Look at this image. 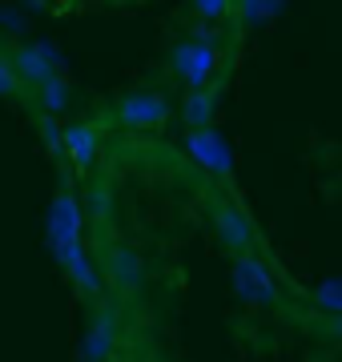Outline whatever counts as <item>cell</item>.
<instances>
[{"label":"cell","mask_w":342,"mask_h":362,"mask_svg":"<svg viewBox=\"0 0 342 362\" xmlns=\"http://www.w3.org/2000/svg\"><path fill=\"white\" fill-rule=\"evenodd\" d=\"M210 214H213V226H218V238H222L225 250H234V254H254L258 233H254L250 218L242 214V206H234V202L222 197V194H213L210 197Z\"/></svg>","instance_id":"3"},{"label":"cell","mask_w":342,"mask_h":362,"mask_svg":"<svg viewBox=\"0 0 342 362\" xmlns=\"http://www.w3.org/2000/svg\"><path fill=\"white\" fill-rule=\"evenodd\" d=\"M37 129H40V141H45V149H49V153H61V141H65V129H57L53 113H40V117H37Z\"/></svg>","instance_id":"15"},{"label":"cell","mask_w":342,"mask_h":362,"mask_svg":"<svg viewBox=\"0 0 342 362\" xmlns=\"http://www.w3.org/2000/svg\"><path fill=\"white\" fill-rule=\"evenodd\" d=\"M170 73L182 81L185 89H201L210 85L218 73V45L210 37H185L170 52Z\"/></svg>","instance_id":"2"},{"label":"cell","mask_w":342,"mask_h":362,"mask_svg":"<svg viewBox=\"0 0 342 362\" xmlns=\"http://www.w3.org/2000/svg\"><path fill=\"white\" fill-rule=\"evenodd\" d=\"M97 149H101V133H97V125H89V121L65 125V141H61V153L73 161V169H89V165H93V157H97Z\"/></svg>","instance_id":"7"},{"label":"cell","mask_w":342,"mask_h":362,"mask_svg":"<svg viewBox=\"0 0 342 362\" xmlns=\"http://www.w3.org/2000/svg\"><path fill=\"white\" fill-rule=\"evenodd\" d=\"M13 65L16 73H20V81L25 85H45L49 77H57V57L49 45H20V49H13Z\"/></svg>","instance_id":"6"},{"label":"cell","mask_w":342,"mask_h":362,"mask_svg":"<svg viewBox=\"0 0 342 362\" xmlns=\"http://www.w3.org/2000/svg\"><path fill=\"white\" fill-rule=\"evenodd\" d=\"M234 290H237V298L250 302V306H270V302H274V278L266 270V262H258L254 254H237Z\"/></svg>","instance_id":"4"},{"label":"cell","mask_w":342,"mask_h":362,"mask_svg":"<svg viewBox=\"0 0 342 362\" xmlns=\"http://www.w3.org/2000/svg\"><path fill=\"white\" fill-rule=\"evenodd\" d=\"M318 306L330 314H342V282H326L318 290Z\"/></svg>","instance_id":"17"},{"label":"cell","mask_w":342,"mask_h":362,"mask_svg":"<svg viewBox=\"0 0 342 362\" xmlns=\"http://www.w3.org/2000/svg\"><path fill=\"white\" fill-rule=\"evenodd\" d=\"M113 342H117V318H113V314H101V318L89 326L81 354H85L89 362H101V358H109V354H113Z\"/></svg>","instance_id":"9"},{"label":"cell","mask_w":342,"mask_h":362,"mask_svg":"<svg viewBox=\"0 0 342 362\" xmlns=\"http://www.w3.org/2000/svg\"><path fill=\"white\" fill-rule=\"evenodd\" d=\"M49 246H53L61 270L69 274V282L77 286V294L85 298L97 294L101 282H97V270H93L85 246H81V206L69 189H61L53 209H49Z\"/></svg>","instance_id":"1"},{"label":"cell","mask_w":342,"mask_h":362,"mask_svg":"<svg viewBox=\"0 0 342 362\" xmlns=\"http://www.w3.org/2000/svg\"><path fill=\"white\" fill-rule=\"evenodd\" d=\"M189 153L198 157L213 177H230V149H225V141L210 129V125L189 133Z\"/></svg>","instance_id":"8"},{"label":"cell","mask_w":342,"mask_h":362,"mask_svg":"<svg viewBox=\"0 0 342 362\" xmlns=\"http://www.w3.org/2000/svg\"><path fill=\"white\" fill-rule=\"evenodd\" d=\"M282 8V0H237V16L246 21V25H266V21H274V13Z\"/></svg>","instance_id":"13"},{"label":"cell","mask_w":342,"mask_h":362,"mask_svg":"<svg viewBox=\"0 0 342 362\" xmlns=\"http://www.w3.org/2000/svg\"><path fill=\"white\" fill-rule=\"evenodd\" d=\"M105 278L113 286H121V290L137 286L141 282V262H137V254L129 246H113L109 250V262H105Z\"/></svg>","instance_id":"10"},{"label":"cell","mask_w":342,"mask_h":362,"mask_svg":"<svg viewBox=\"0 0 342 362\" xmlns=\"http://www.w3.org/2000/svg\"><path fill=\"white\" fill-rule=\"evenodd\" d=\"M37 101H40V113L61 117L69 109V85L61 77H49L45 85H37Z\"/></svg>","instance_id":"12"},{"label":"cell","mask_w":342,"mask_h":362,"mask_svg":"<svg viewBox=\"0 0 342 362\" xmlns=\"http://www.w3.org/2000/svg\"><path fill=\"white\" fill-rule=\"evenodd\" d=\"M165 117H170V105L158 93H129L117 101V121L125 129H158Z\"/></svg>","instance_id":"5"},{"label":"cell","mask_w":342,"mask_h":362,"mask_svg":"<svg viewBox=\"0 0 342 362\" xmlns=\"http://www.w3.org/2000/svg\"><path fill=\"white\" fill-rule=\"evenodd\" d=\"M213 105H218V97H213L210 85H201V89H189L185 93V105H182V117L189 129H206L213 121Z\"/></svg>","instance_id":"11"},{"label":"cell","mask_w":342,"mask_h":362,"mask_svg":"<svg viewBox=\"0 0 342 362\" xmlns=\"http://www.w3.org/2000/svg\"><path fill=\"white\" fill-rule=\"evenodd\" d=\"M189 4H194V13H198L201 21H222L234 0H189Z\"/></svg>","instance_id":"16"},{"label":"cell","mask_w":342,"mask_h":362,"mask_svg":"<svg viewBox=\"0 0 342 362\" xmlns=\"http://www.w3.org/2000/svg\"><path fill=\"white\" fill-rule=\"evenodd\" d=\"M20 73H16V65H13V52H4L0 49V97H16L20 93Z\"/></svg>","instance_id":"14"}]
</instances>
